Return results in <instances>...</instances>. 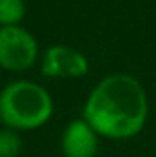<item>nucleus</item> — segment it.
<instances>
[{
	"mask_svg": "<svg viewBox=\"0 0 156 157\" xmlns=\"http://www.w3.org/2000/svg\"><path fill=\"white\" fill-rule=\"evenodd\" d=\"M149 99L143 84L129 73L103 77L86 97L83 119L99 137L127 141L136 137L147 122Z\"/></svg>",
	"mask_w": 156,
	"mask_h": 157,
	"instance_id": "1",
	"label": "nucleus"
},
{
	"mask_svg": "<svg viewBox=\"0 0 156 157\" xmlns=\"http://www.w3.org/2000/svg\"><path fill=\"white\" fill-rule=\"evenodd\" d=\"M53 115V101L44 86L13 80L0 91V121L11 130H37Z\"/></svg>",
	"mask_w": 156,
	"mask_h": 157,
	"instance_id": "2",
	"label": "nucleus"
},
{
	"mask_svg": "<svg viewBox=\"0 0 156 157\" xmlns=\"http://www.w3.org/2000/svg\"><path fill=\"white\" fill-rule=\"evenodd\" d=\"M39 57L35 37L22 26L0 28V68L7 71H26Z\"/></svg>",
	"mask_w": 156,
	"mask_h": 157,
	"instance_id": "3",
	"label": "nucleus"
},
{
	"mask_svg": "<svg viewBox=\"0 0 156 157\" xmlns=\"http://www.w3.org/2000/svg\"><path fill=\"white\" fill-rule=\"evenodd\" d=\"M88 59L72 46H50L40 59V71L53 78H79L88 73Z\"/></svg>",
	"mask_w": 156,
	"mask_h": 157,
	"instance_id": "4",
	"label": "nucleus"
},
{
	"mask_svg": "<svg viewBox=\"0 0 156 157\" xmlns=\"http://www.w3.org/2000/svg\"><path fill=\"white\" fill-rule=\"evenodd\" d=\"M99 135L84 119H74L63 132L61 150L64 157H96Z\"/></svg>",
	"mask_w": 156,
	"mask_h": 157,
	"instance_id": "5",
	"label": "nucleus"
},
{
	"mask_svg": "<svg viewBox=\"0 0 156 157\" xmlns=\"http://www.w3.org/2000/svg\"><path fill=\"white\" fill-rule=\"evenodd\" d=\"M26 15L24 0H0V28L18 26Z\"/></svg>",
	"mask_w": 156,
	"mask_h": 157,
	"instance_id": "6",
	"label": "nucleus"
},
{
	"mask_svg": "<svg viewBox=\"0 0 156 157\" xmlns=\"http://www.w3.org/2000/svg\"><path fill=\"white\" fill-rule=\"evenodd\" d=\"M22 150V139L20 135L11 130H0V157H18Z\"/></svg>",
	"mask_w": 156,
	"mask_h": 157,
	"instance_id": "7",
	"label": "nucleus"
}]
</instances>
